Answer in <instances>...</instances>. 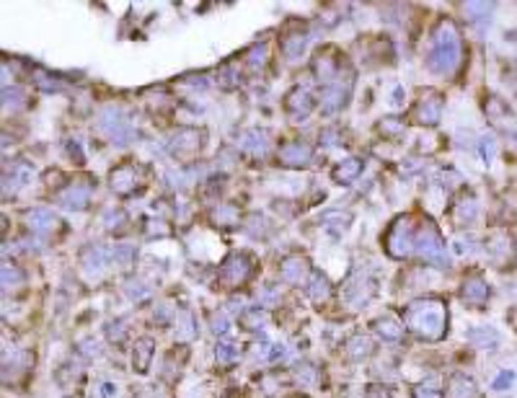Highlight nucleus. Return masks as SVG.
<instances>
[{"mask_svg":"<svg viewBox=\"0 0 517 398\" xmlns=\"http://www.w3.org/2000/svg\"><path fill=\"white\" fill-rule=\"evenodd\" d=\"M445 303L438 297H422V300L409 303V308H406V328L424 342H438L440 336L445 334Z\"/></svg>","mask_w":517,"mask_h":398,"instance_id":"1","label":"nucleus"},{"mask_svg":"<svg viewBox=\"0 0 517 398\" xmlns=\"http://www.w3.org/2000/svg\"><path fill=\"white\" fill-rule=\"evenodd\" d=\"M461 34L455 29L453 21H440V26L435 29V37H432V49L430 57H427V65H430L432 72L438 75H450V72L461 65Z\"/></svg>","mask_w":517,"mask_h":398,"instance_id":"2","label":"nucleus"},{"mask_svg":"<svg viewBox=\"0 0 517 398\" xmlns=\"http://www.w3.org/2000/svg\"><path fill=\"white\" fill-rule=\"evenodd\" d=\"M416 254L422 256L427 264H435V267H445L447 264V248L442 236L438 233V228L432 223H424L419 231H416Z\"/></svg>","mask_w":517,"mask_h":398,"instance_id":"3","label":"nucleus"},{"mask_svg":"<svg viewBox=\"0 0 517 398\" xmlns=\"http://www.w3.org/2000/svg\"><path fill=\"white\" fill-rule=\"evenodd\" d=\"M414 243H416V233L411 228V217H398L385 236V251L393 259H406L411 254Z\"/></svg>","mask_w":517,"mask_h":398,"instance_id":"4","label":"nucleus"},{"mask_svg":"<svg viewBox=\"0 0 517 398\" xmlns=\"http://www.w3.org/2000/svg\"><path fill=\"white\" fill-rule=\"evenodd\" d=\"M254 271V259L248 254H233L225 259V264L220 267V285L225 287H241L251 277Z\"/></svg>","mask_w":517,"mask_h":398,"instance_id":"5","label":"nucleus"},{"mask_svg":"<svg viewBox=\"0 0 517 398\" xmlns=\"http://www.w3.org/2000/svg\"><path fill=\"white\" fill-rule=\"evenodd\" d=\"M373 293H375V285L365 277V274H352V277L347 279V285L342 287V300L350 305L352 311H357V308L370 303Z\"/></svg>","mask_w":517,"mask_h":398,"instance_id":"6","label":"nucleus"},{"mask_svg":"<svg viewBox=\"0 0 517 398\" xmlns=\"http://www.w3.org/2000/svg\"><path fill=\"white\" fill-rule=\"evenodd\" d=\"M414 117H416V122L424 124V127H435V124H440V117H442V96H440L438 91H427V94H422L419 104H416V109H414Z\"/></svg>","mask_w":517,"mask_h":398,"instance_id":"7","label":"nucleus"},{"mask_svg":"<svg viewBox=\"0 0 517 398\" xmlns=\"http://www.w3.org/2000/svg\"><path fill=\"white\" fill-rule=\"evenodd\" d=\"M277 158L287 168H302L308 166L310 158H313V148L305 143H287L285 148H279Z\"/></svg>","mask_w":517,"mask_h":398,"instance_id":"8","label":"nucleus"},{"mask_svg":"<svg viewBox=\"0 0 517 398\" xmlns=\"http://www.w3.org/2000/svg\"><path fill=\"white\" fill-rule=\"evenodd\" d=\"M350 91H352V83L350 80H334L331 86L324 88V114H331L336 109H342L347 104V98H350Z\"/></svg>","mask_w":517,"mask_h":398,"instance_id":"9","label":"nucleus"},{"mask_svg":"<svg viewBox=\"0 0 517 398\" xmlns=\"http://www.w3.org/2000/svg\"><path fill=\"white\" fill-rule=\"evenodd\" d=\"M199 150V132L197 129H181L179 135L171 140V155L179 160L191 158Z\"/></svg>","mask_w":517,"mask_h":398,"instance_id":"10","label":"nucleus"},{"mask_svg":"<svg viewBox=\"0 0 517 398\" xmlns=\"http://www.w3.org/2000/svg\"><path fill=\"white\" fill-rule=\"evenodd\" d=\"M101 127L109 132V137H112L114 143H127L129 140V124L122 120L120 109H106L101 114Z\"/></svg>","mask_w":517,"mask_h":398,"instance_id":"11","label":"nucleus"},{"mask_svg":"<svg viewBox=\"0 0 517 398\" xmlns=\"http://www.w3.org/2000/svg\"><path fill=\"white\" fill-rule=\"evenodd\" d=\"M285 106L293 120H305L310 112H313V98L305 88H295L293 94L285 98Z\"/></svg>","mask_w":517,"mask_h":398,"instance_id":"12","label":"nucleus"},{"mask_svg":"<svg viewBox=\"0 0 517 398\" xmlns=\"http://www.w3.org/2000/svg\"><path fill=\"white\" fill-rule=\"evenodd\" d=\"M155 357V342H153L151 336H143V339H137L135 342V352H132V365L140 375H148L151 370V362Z\"/></svg>","mask_w":517,"mask_h":398,"instance_id":"13","label":"nucleus"},{"mask_svg":"<svg viewBox=\"0 0 517 398\" xmlns=\"http://www.w3.org/2000/svg\"><path fill=\"white\" fill-rule=\"evenodd\" d=\"M88 199H91V186L88 184H70L60 194V205H65L68 210H86Z\"/></svg>","mask_w":517,"mask_h":398,"instance_id":"14","label":"nucleus"},{"mask_svg":"<svg viewBox=\"0 0 517 398\" xmlns=\"http://www.w3.org/2000/svg\"><path fill=\"white\" fill-rule=\"evenodd\" d=\"M461 295L468 305H484L486 300H489V285L476 274V277H468L463 282Z\"/></svg>","mask_w":517,"mask_h":398,"instance_id":"15","label":"nucleus"},{"mask_svg":"<svg viewBox=\"0 0 517 398\" xmlns=\"http://www.w3.org/2000/svg\"><path fill=\"white\" fill-rule=\"evenodd\" d=\"M447 398H478V388L473 378L463 373H455L450 380H447Z\"/></svg>","mask_w":517,"mask_h":398,"instance_id":"16","label":"nucleus"},{"mask_svg":"<svg viewBox=\"0 0 517 398\" xmlns=\"http://www.w3.org/2000/svg\"><path fill=\"white\" fill-rule=\"evenodd\" d=\"M279 274H282V279L285 282H293V285H298L305 274H308V262L302 259V256L293 254L287 256V259H282V264H279Z\"/></svg>","mask_w":517,"mask_h":398,"instance_id":"17","label":"nucleus"},{"mask_svg":"<svg viewBox=\"0 0 517 398\" xmlns=\"http://www.w3.org/2000/svg\"><path fill=\"white\" fill-rule=\"evenodd\" d=\"M373 328L378 331V336H381L383 342H398L401 336H404V323L396 319V316H383V319H378L373 323Z\"/></svg>","mask_w":517,"mask_h":398,"instance_id":"18","label":"nucleus"},{"mask_svg":"<svg viewBox=\"0 0 517 398\" xmlns=\"http://www.w3.org/2000/svg\"><path fill=\"white\" fill-rule=\"evenodd\" d=\"M109 181H112V189L117 194H129L137 186V171L132 166H122L117 171H112Z\"/></svg>","mask_w":517,"mask_h":398,"instance_id":"19","label":"nucleus"},{"mask_svg":"<svg viewBox=\"0 0 517 398\" xmlns=\"http://www.w3.org/2000/svg\"><path fill=\"white\" fill-rule=\"evenodd\" d=\"M313 70H316V75H319V80L324 86H331L336 78V72H339V63H336L334 57H331V52L326 49V52H321V55L316 57Z\"/></svg>","mask_w":517,"mask_h":398,"instance_id":"20","label":"nucleus"},{"mask_svg":"<svg viewBox=\"0 0 517 398\" xmlns=\"http://www.w3.org/2000/svg\"><path fill=\"white\" fill-rule=\"evenodd\" d=\"M468 344L481 352H492L499 347V334L494 328H471L468 331Z\"/></svg>","mask_w":517,"mask_h":398,"instance_id":"21","label":"nucleus"},{"mask_svg":"<svg viewBox=\"0 0 517 398\" xmlns=\"http://www.w3.org/2000/svg\"><path fill=\"white\" fill-rule=\"evenodd\" d=\"M344 349H347V354H350L352 359H365V357H370V354H373L375 342L367 334H355V336H350V339H347Z\"/></svg>","mask_w":517,"mask_h":398,"instance_id":"22","label":"nucleus"},{"mask_svg":"<svg viewBox=\"0 0 517 398\" xmlns=\"http://www.w3.org/2000/svg\"><path fill=\"white\" fill-rule=\"evenodd\" d=\"M26 223L32 225L37 233H47V231H55V225H60V220L55 217V212L52 210H32L29 215H26Z\"/></svg>","mask_w":517,"mask_h":398,"instance_id":"23","label":"nucleus"},{"mask_svg":"<svg viewBox=\"0 0 517 398\" xmlns=\"http://www.w3.org/2000/svg\"><path fill=\"white\" fill-rule=\"evenodd\" d=\"M478 217V199L473 197V194H463L461 199H458V205H455V220L458 223H473Z\"/></svg>","mask_w":517,"mask_h":398,"instance_id":"24","label":"nucleus"},{"mask_svg":"<svg viewBox=\"0 0 517 398\" xmlns=\"http://www.w3.org/2000/svg\"><path fill=\"white\" fill-rule=\"evenodd\" d=\"M328 295H331V285H328L326 274L321 271H310V282H308V297L313 303H324Z\"/></svg>","mask_w":517,"mask_h":398,"instance_id":"25","label":"nucleus"},{"mask_svg":"<svg viewBox=\"0 0 517 398\" xmlns=\"http://www.w3.org/2000/svg\"><path fill=\"white\" fill-rule=\"evenodd\" d=\"M362 174V160L359 158H347L334 168V181L339 184H352L357 176Z\"/></svg>","mask_w":517,"mask_h":398,"instance_id":"26","label":"nucleus"},{"mask_svg":"<svg viewBox=\"0 0 517 398\" xmlns=\"http://www.w3.org/2000/svg\"><path fill=\"white\" fill-rule=\"evenodd\" d=\"M241 354V347L233 339H220L215 347V359L220 365H233Z\"/></svg>","mask_w":517,"mask_h":398,"instance_id":"27","label":"nucleus"},{"mask_svg":"<svg viewBox=\"0 0 517 398\" xmlns=\"http://www.w3.org/2000/svg\"><path fill=\"white\" fill-rule=\"evenodd\" d=\"M305 39H308V37L300 32L285 37V41H282V55H285L287 60H298V57L302 55V49H305Z\"/></svg>","mask_w":517,"mask_h":398,"instance_id":"28","label":"nucleus"},{"mask_svg":"<svg viewBox=\"0 0 517 398\" xmlns=\"http://www.w3.org/2000/svg\"><path fill=\"white\" fill-rule=\"evenodd\" d=\"M241 148L264 155V153H267V135L259 132V129H251V132H246V135L241 137Z\"/></svg>","mask_w":517,"mask_h":398,"instance_id":"29","label":"nucleus"},{"mask_svg":"<svg viewBox=\"0 0 517 398\" xmlns=\"http://www.w3.org/2000/svg\"><path fill=\"white\" fill-rule=\"evenodd\" d=\"M414 398H442L438 378H430V380L419 383V385L414 388Z\"/></svg>","mask_w":517,"mask_h":398,"instance_id":"30","label":"nucleus"},{"mask_svg":"<svg viewBox=\"0 0 517 398\" xmlns=\"http://www.w3.org/2000/svg\"><path fill=\"white\" fill-rule=\"evenodd\" d=\"M112 259H114V264H120L122 269H129L132 262H135V248L132 246H114Z\"/></svg>","mask_w":517,"mask_h":398,"instance_id":"31","label":"nucleus"},{"mask_svg":"<svg viewBox=\"0 0 517 398\" xmlns=\"http://www.w3.org/2000/svg\"><path fill=\"white\" fill-rule=\"evenodd\" d=\"M381 132L383 135H388V137L401 135V132H404V122L396 120V117H388V120L381 122Z\"/></svg>","mask_w":517,"mask_h":398,"instance_id":"32","label":"nucleus"},{"mask_svg":"<svg viewBox=\"0 0 517 398\" xmlns=\"http://www.w3.org/2000/svg\"><path fill=\"white\" fill-rule=\"evenodd\" d=\"M478 145H481V148H478V150H481V158L489 163V160L494 158V153H497V143H494V137L492 135H484L481 140H478Z\"/></svg>","mask_w":517,"mask_h":398,"instance_id":"33","label":"nucleus"},{"mask_svg":"<svg viewBox=\"0 0 517 398\" xmlns=\"http://www.w3.org/2000/svg\"><path fill=\"white\" fill-rule=\"evenodd\" d=\"M515 378H517V375L512 373V370H502V373L497 375V378H494L492 388H494V390H504V388H509V385L515 383Z\"/></svg>","mask_w":517,"mask_h":398,"instance_id":"34","label":"nucleus"},{"mask_svg":"<svg viewBox=\"0 0 517 398\" xmlns=\"http://www.w3.org/2000/svg\"><path fill=\"white\" fill-rule=\"evenodd\" d=\"M264 60H267V44H256L254 49H251V55H248V65H251V68H262L264 65Z\"/></svg>","mask_w":517,"mask_h":398,"instance_id":"35","label":"nucleus"},{"mask_svg":"<svg viewBox=\"0 0 517 398\" xmlns=\"http://www.w3.org/2000/svg\"><path fill=\"white\" fill-rule=\"evenodd\" d=\"M241 323L246 328H259L264 323V316L259 311H246L243 313V319H241Z\"/></svg>","mask_w":517,"mask_h":398,"instance_id":"36","label":"nucleus"},{"mask_svg":"<svg viewBox=\"0 0 517 398\" xmlns=\"http://www.w3.org/2000/svg\"><path fill=\"white\" fill-rule=\"evenodd\" d=\"M127 295L132 297V300H143V297H148V295H151V290H145L143 282H129Z\"/></svg>","mask_w":517,"mask_h":398,"instance_id":"37","label":"nucleus"},{"mask_svg":"<svg viewBox=\"0 0 517 398\" xmlns=\"http://www.w3.org/2000/svg\"><path fill=\"white\" fill-rule=\"evenodd\" d=\"M365 398H393V396H390V390L385 388V385L373 383V385H367L365 388Z\"/></svg>","mask_w":517,"mask_h":398,"instance_id":"38","label":"nucleus"},{"mask_svg":"<svg viewBox=\"0 0 517 398\" xmlns=\"http://www.w3.org/2000/svg\"><path fill=\"white\" fill-rule=\"evenodd\" d=\"M463 11H466L468 16H484V13H489V11H492V6H486V3H466V6H463Z\"/></svg>","mask_w":517,"mask_h":398,"instance_id":"39","label":"nucleus"},{"mask_svg":"<svg viewBox=\"0 0 517 398\" xmlns=\"http://www.w3.org/2000/svg\"><path fill=\"white\" fill-rule=\"evenodd\" d=\"M21 279H24V277H21V274L16 271V267H6V269H3V285H6V287H8V282H11V285H16V282H21Z\"/></svg>","mask_w":517,"mask_h":398,"instance_id":"40","label":"nucleus"},{"mask_svg":"<svg viewBox=\"0 0 517 398\" xmlns=\"http://www.w3.org/2000/svg\"><path fill=\"white\" fill-rule=\"evenodd\" d=\"M212 328H215V334H220V336L228 334V319H225V313H217L215 319H212Z\"/></svg>","mask_w":517,"mask_h":398,"instance_id":"41","label":"nucleus"}]
</instances>
